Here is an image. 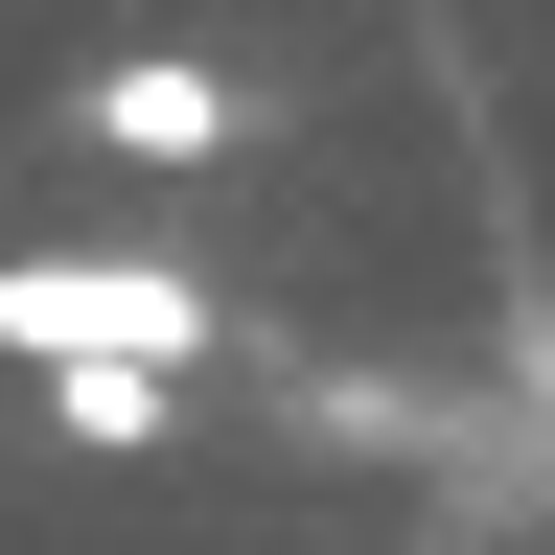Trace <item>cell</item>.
Wrapping results in <instances>:
<instances>
[{
	"label": "cell",
	"instance_id": "1",
	"mask_svg": "<svg viewBox=\"0 0 555 555\" xmlns=\"http://www.w3.org/2000/svg\"><path fill=\"white\" fill-rule=\"evenodd\" d=\"M232 301H208L185 255H0V371H208Z\"/></svg>",
	"mask_w": 555,
	"mask_h": 555
},
{
	"label": "cell",
	"instance_id": "2",
	"mask_svg": "<svg viewBox=\"0 0 555 555\" xmlns=\"http://www.w3.org/2000/svg\"><path fill=\"white\" fill-rule=\"evenodd\" d=\"M69 139L139 163V185H208V163H255V93L208 47H116V69H69Z\"/></svg>",
	"mask_w": 555,
	"mask_h": 555
},
{
	"label": "cell",
	"instance_id": "3",
	"mask_svg": "<svg viewBox=\"0 0 555 555\" xmlns=\"http://www.w3.org/2000/svg\"><path fill=\"white\" fill-rule=\"evenodd\" d=\"M24 393H47V416H69V440H93V463H139V440H163V416H185L163 371H24Z\"/></svg>",
	"mask_w": 555,
	"mask_h": 555
}]
</instances>
